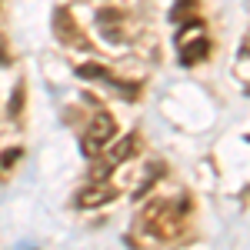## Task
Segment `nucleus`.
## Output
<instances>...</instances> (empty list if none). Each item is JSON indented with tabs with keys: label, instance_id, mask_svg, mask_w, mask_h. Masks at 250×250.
<instances>
[{
	"label": "nucleus",
	"instance_id": "0eeeda50",
	"mask_svg": "<svg viewBox=\"0 0 250 250\" xmlns=\"http://www.w3.org/2000/svg\"><path fill=\"white\" fill-rule=\"evenodd\" d=\"M134 150H137V134L124 137V140H120V144H117L114 150H110V154H107V167H110V170H114V164H124V160H127V157L134 154Z\"/></svg>",
	"mask_w": 250,
	"mask_h": 250
},
{
	"label": "nucleus",
	"instance_id": "f03ea898",
	"mask_svg": "<svg viewBox=\"0 0 250 250\" xmlns=\"http://www.w3.org/2000/svg\"><path fill=\"white\" fill-rule=\"evenodd\" d=\"M177 54H180V63H187V67L207 60V54H210V37H207V27L200 20L180 27V34H177Z\"/></svg>",
	"mask_w": 250,
	"mask_h": 250
},
{
	"label": "nucleus",
	"instance_id": "6e6552de",
	"mask_svg": "<svg viewBox=\"0 0 250 250\" xmlns=\"http://www.w3.org/2000/svg\"><path fill=\"white\" fill-rule=\"evenodd\" d=\"M23 100H27V87H23V80H20L17 87H14V97H10V107H7L14 120H17V117H20V104H23Z\"/></svg>",
	"mask_w": 250,
	"mask_h": 250
},
{
	"label": "nucleus",
	"instance_id": "7ed1b4c3",
	"mask_svg": "<svg viewBox=\"0 0 250 250\" xmlns=\"http://www.w3.org/2000/svg\"><path fill=\"white\" fill-rule=\"evenodd\" d=\"M117 134V124L110 114H94V120H90V127L83 130V137H80V154L83 157H97L104 154L107 147H110V140H114Z\"/></svg>",
	"mask_w": 250,
	"mask_h": 250
},
{
	"label": "nucleus",
	"instance_id": "39448f33",
	"mask_svg": "<svg viewBox=\"0 0 250 250\" xmlns=\"http://www.w3.org/2000/svg\"><path fill=\"white\" fill-rule=\"evenodd\" d=\"M77 77L83 80H104V83H110V87H117V94L120 97H137V87L134 83H124V80H117L107 67H100V63H83V67H77Z\"/></svg>",
	"mask_w": 250,
	"mask_h": 250
},
{
	"label": "nucleus",
	"instance_id": "20e7f679",
	"mask_svg": "<svg viewBox=\"0 0 250 250\" xmlns=\"http://www.w3.org/2000/svg\"><path fill=\"white\" fill-rule=\"evenodd\" d=\"M54 34H57V40L67 43V47H80V50L90 47V40L83 37V30H80V23L74 20L70 7H57V10H54Z\"/></svg>",
	"mask_w": 250,
	"mask_h": 250
},
{
	"label": "nucleus",
	"instance_id": "f257e3e1",
	"mask_svg": "<svg viewBox=\"0 0 250 250\" xmlns=\"http://www.w3.org/2000/svg\"><path fill=\"white\" fill-rule=\"evenodd\" d=\"M144 227L150 230L154 240H177L184 233V204L180 207L157 204L150 213H144Z\"/></svg>",
	"mask_w": 250,
	"mask_h": 250
},
{
	"label": "nucleus",
	"instance_id": "423d86ee",
	"mask_svg": "<svg viewBox=\"0 0 250 250\" xmlns=\"http://www.w3.org/2000/svg\"><path fill=\"white\" fill-rule=\"evenodd\" d=\"M114 197H117V190L110 187V184H100V180H97L94 187H87V190L77 193V207L90 210V207H100V204H110Z\"/></svg>",
	"mask_w": 250,
	"mask_h": 250
},
{
	"label": "nucleus",
	"instance_id": "1a4fd4ad",
	"mask_svg": "<svg viewBox=\"0 0 250 250\" xmlns=\"http://www.w3.org/2000/svg\"><path fill=\"white\" fill-rule=\"evenodd\" d=\"M20 154H23V150H7V154H3V167H10L14 160H20Z\"/></svg>",
	"mask_w": 250,
	"mask_h": 250
}]
</instances>
